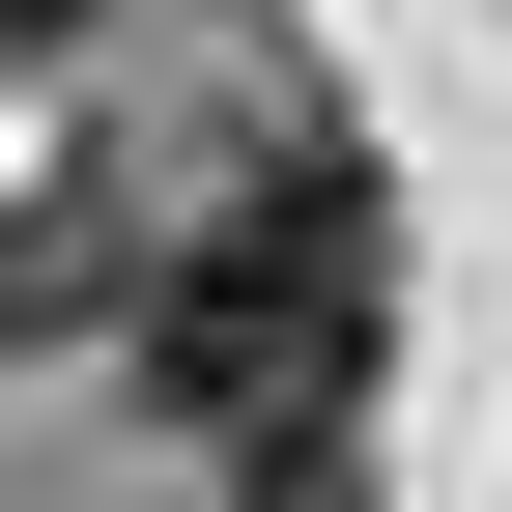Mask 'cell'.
Masks as SVG:
<instances>
[{
  "label": "cell",
  "instance_id": "6da1fadb",
  "mask_svg": "<svg viewBox=\"0 0 512 512\" xmlns=\"http://www.w3.org/2000/svg\"><path fill=\"white\" fill-rule=\"evenodd\" d=\"M370 342H399V228H370V171H342V143L228 171V200L171 228V285H143V370L228 427V456L342 427V399H370Z\"/></svg>",
  "mask_w": 512,
  "mask_h": 512
},
{
  "label": "cell",
  "instance_id": "7a4b0ae2",
  "mask_svg": "<svg viewBox=\"0 0 512 512\" xmlns=\"http://www.w3.org/2000/svg\"><path fill=\"white\" fill-rule=\"evenodd\" d=\"M0 29H57V0H0Z\"/></svg>",
  "mask_w": 512,
  "mask_h": 512
}]
</instances>
